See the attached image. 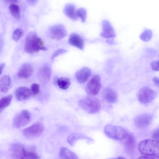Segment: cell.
<instances>
[{
	"label": "cell",
	"instance_id": "obj_3",
	"mask_svg": "<svg viewBox=\"0 0 159 159\" xmlns=\"http://www.w3.org/2000/svg\"><path fill=\"white\" fill-rule=\"evenodd\" d=\"M138 149L142 154L147 155H159V141L146 139L139 144Z\"/></svg>",
	"mask_w": 159,
	"mask_h": 159
},
{
	"label": "cell",
	"instance_id": "obj_15",
	"mask_svg": "<svg viewBox=\"0 0 159 159\" xmlns=\"http://www.w3.org/2000/svg\"><path fill=\"white\" fill-rule=\"evenodd\" d=\"M91 75L90 69L87 67H84L78 71L75 76L78 82L80 84L85 83Z\"/></svg>",
	"mask_w": 159,
	"mask_h": 159
},
{
	"label": "cell",
	"instance_id": "obj_19",
	"mask_svg": "<svg viewBox=\"0 0 159 159\" xmlns=\"http://www.w3.org/2000/svg\"><path fill=\"white\" fill-rule=\"evenodd\" d=\"M11 80L9 75H5L2 76L0 80V90L4 93H7L11 88Z\"/></svg>",
	"mask_w": 159,
	"mask_h": 159
},
{
	"label": "cell",
	"instance_id": "obj_28",
	"mask_svg": "<svg viewBox=\"0 0 159 159\" xmlns=\"http://www.w3.org/2000/svg\"><path fill=\"white\" fill-rule=\"evenodd\" d=\"M24 34L23 30L20 28L16 29L13 32L12 34V39L16 42Z\"/></svg>",
	"mask_w": 159,
	"mask_h": 159
},
{
	"label": "cell",
	"instance_id": "obj_30",
	"mask_svg": "<svg viewBox=\"0 0 159 159\" xmlns=\"http://www.w3.org/2000/svg\"><path fill=\"white\" fill-rule=\"evenodd\" d=\"M67 50L62 48L56 50L52 54L51 57V60L53 61L54 58L59 55L64 54L67 52Z\"/></svg>",
	"mask_w": 159,
	"mask_h": 159
},
{
	"label": "cell",
	"instance_id": "obj_26",
	"mask_svg": "<svg viewBox=\"0 0 159 159\" xmlns=\"http://www.w3.org/2000/svg\"><path fill=\"white\" fill-rule=\"evenodd\" d=\"M12 98V94H9L2 98L0 100V112L1 113L10 104Z\"/></svg>",
	"mask_w": 159,
	"mask_h": 159
},
{
	"label": "cell",
	"instance_id": "obj_36",
	"mask_svg": "<svg viewBox=\"0 0 159 159\" xmlns=\"http://www.w3.org/2000/svg\"><path fill=\"white\" fill-rule=\"evenodd\" d=\"M5 64L4 63H2L0 65V74H1L2 71L4 67Z\"/></svg>",
	"mask_w": 159,
	"mask_h": 159
},
{
	"label": "cell",
	"instance_id": "obj_29",
	"mask_svg": "<svg viewBox=\"0 0 159 159\" xmlns=\"http://www.w3.org/2000/svg\"><path fill=\"white\" fill-rule=\"evenodd\" d=\"M152 32L149 30H147L144 31L140 36V38L143 40L147 41L149 40L152 36Z\"/></svg>",
	"mask_w": 159,
	"mask_h": 159
},
{
	"label": "cell",
	"instance_id": "obj_6",
	"mask_svg": "<svg viewBox=\"0 0 159 159\" xmlns=\"http://www.w3.org/2000/svg\"><path fill=\"white\" fill-rule=\"evenodd\" d=\"M155 92L151 88L144 87L139 91L137 97L138 100L141 103L146 104L151 102L155 98Z\"/></svg>",
	"mask_w": 159,
	"mask_h": 159
},
{
	"label": "cell",
	"instance_id": "obj_11",
	"mask_svg": "<svg viewBox=\"0 0 159 159\" xmlns=\"http://www.w3.org/2000/svg\"><path fill=\"white\" fill-rule=\"evenodd\" d=\"M102 31L100 33L101 37L106 39L114 38L116 36L115 30L110 22L104 20L102 22Z\"/></svg>",
	"mask_w": 159,
	"mask_h": 159
},
{
	"label": "cell",
	"instance_id": "obj_1",
	"mask_svg": "<svg viewBox=\"0 0 159 159\" xmlns=\"http://www.w3.org/2000/svg\"><path fill=\"white\" fill-rule=\"evenodd\" d=\"M44 42L33 31L27 34L25 40V50L27 53L33 54L39 51H46L48 48L44 45Z\"/></svg>",
	"mask_w": 159,
	"mask_h": 159
},
{
	"label": "cell",
	"instance_id": "obj_9",
	"mask_svg": "<svg viewBox=\"0 0 159 159\" xmlns=\"http://www.w3.org/2000/svg\"><path fill=\"white\" fill-rule=\"evenodd\" d=\"M52 73L51 66L48 63L43 65L40 68L38 72V77L43 84H47L50 80Z\"/></svg>",
	"mask_w": 159,
	"mask_h": 159
},
{
	"label": "cell",
	"instance_id": "obj_38",
	"mask_svg": "<svg viewBox=\"0 0 159 159\" xmlns=\"http://www.w3.org/2000/svg\"><path fill=\"white\" fill-rule=\"evenodd\" d=\"M125 159L122 157H119L116 158H112V159Z\"/></svg>",
	"mask_w": 159,
	"mask_h": 159
},
{
	"label": "cell",
	"instance_id": "obj_22",
	"mask_svg": "<svg viewBox=\"0 0 159 159\" xmlns=\"http://www.w3.org/2000/svg\"><path fill=\"white\" fill-rule=\"evenodd\" d=\"M125 145V148L127 152L129 153L133 152L135 147V141L133 135L129 134L126 138Z\"/></svg>",
	"mask_w": 159,
	"mask_h": 159
},
{
	"label": "cell",
	"instance_id": "obj_35",
	"mask_svg": "<svg viewBox=\"0 0 159 159\" xmlns=\"http://www.w3.org/2000/svg\"><path fill=\"white\" fill-rule=\"evenodd\" d=\"M153 80L155 84L159 86V77H154L153 79Z\"/></svg>",
	"mask_w": 159,
	"mask_h": 159
},
{
	"label": "cell",
	"instance_id": "obj_2",
	"mask_svg": "<svg viewBox=\"0 0 159 159\" xmlns=\"http://www.w3.org/2000/svg\"><path fill=\"white\" fill-rule=\"evenodd\" d=\"M78 104L81 108L86 112L94 114L98 112L101 107L99 100L92 96L84 97L80 99Z\"/></svg>",
	"mask_w": 159,
	"mask_h": 159
},
{
	"label": "cell",
	"instance_id": "obj_16",
	"mask_svg": "<svg viewBox=\"0 0 159 159\" xmlns=\"http://www.w3.org/2000/svg\"><path fill=\"white\" fill-rule=\"evenodd\" d=\"M68 43L70 45L83 50L84 49V42L83 39L78 34L73 33L69 37Z\"/></svg>",
	"mask_w": 159,
	"mask_h": 159
},
{
	"label": "cell",
	"instance_id": "obj_34",
	"mask_svg": "<svg viewBox=\"0 0 159 159\" xmlns=\"http://www.w3.org/2000/svg\"><path fill=\"white\" fill-rule=\"evenodd\" d=\"M152 137L156 139H159V129L155 130L152 134Z\"/></svg>",
	"mask_w": 159,
	"mask_h": 159
},
{
	"label": "cell",
	"instance_id": "obj_8",
	"mask_svg": "<svg viewBox=\"0 0 159 159\" xmlns=\"http://www.w3.org/2000/svg\"><path fill=\"white\" fill-rule=\"evenodd\" d=\"M44 129L42 124L36 123L24 129L23 134L27 138H34L39 136L43 131Z\"/></svg>",
	"mask_w": 159,
	"mask_h": 159
},
{
	"label": "cell",
	"instance_id": "obj_10",
	"mask_svg": "<svg viewBox=\"0 0 159 159\" xmlns=\"http://www.w3.org/2000/svg\"><path fill=\"white\" fill-rule=\"evenodd\" d=\"M49 31L52 38L56 40H60L67 35V32L65 27L61 24L51 26Z\"/></svg>",
	"mask_w": 159,
	"mask_h": 159
},
{
	"label": "cell",
	"instance_id": "obj_5",
	"mask_svg": "<svg viewBox=\"0 0 159 159\" xmlns=\"http://www.w3.org/2000/svg\"><path fill=\"white\" fill-rule=\"evenodd\" d=\"M102 87L100 76L98 75H94L91 77L87 83L85 91L89 95L93 96L98 93Z\"/></svg>",
	"mask_w": 159,
	"mask_h": 159
},
{
	"label": "cell",
	"instance_id": "obj_25",
	"mask_svg": "<svg viewBox=\"0 0 159 159\" xmlns=\"http://www.w3.org/2000/svg\"><path fill=\"white\" fill-rule=\"evenodd\" d=\"M57 84L60 89L63 90H66L70 85V80L67 77H61L57 80Z\"/></svg>",
	"mask_w": 159,
	"mask_h": 159
},
{
	"label": "cell",
	"instance_id": "obj_37",
	"mask_svg": "<svg viewBox=\"0 0 159 159\" xmlns=\"http://www.w3.org/2000/svg\"><path fill=\"white\" fill-rule=\"evenodd\" d=\"M28 3L30 5H33L35 4L36 3V2L37 1L36 0H28L27 1Z\"/></svg>",
	"mask_w": 159,
	"mask_h": 159
},
{
	"label": "cell",
	"instance_id": "obj_12",
	"mask_svg": "<svg viewBox=\"0 0 159 159\" xmlns=\"http://www.w3.org/2000/svg\"><path fill=\"white\" fill-rule=\"evenodd\" d=\"M152 117L148 114H143L137 116L135 118L134 122L136 127L144 128L147 126L151 123Z\"/></svg>",
	"mask_w": 159,
	"mask_h": 159
},
{
	"label": "cell",
	"instance_id": "obj_4",
	"mask_svg": "<svg viewBox=\"0 0 159 159\" xmlns=\"http://www.w3.org/2000/svg\"><path fill=\"white\" fill-rule=\"evenodd\" d=\"M104 131L105 134L109 137L118 140H122L126 139L129 134L122 128L111 125H106Z\"/></svg>",
	"mask_w": 159,
	"mask_h": 159
},
{
	"label": "cell",
	"instance_id": "obj_20",
	"mask_svg": "<svg viewBox=\"0 0 159 159\" xmlns=\"http://www.w3.org/2000/svg\"><path fill=\"white\" fill-rule=\"evenodd\" d=\"M84 139L91 141H93V140L85 134L80 133H74L70 134L68 136L67 140L69 144L71 146H73L77 140Z\"/></svg>",
	"mask_w": 159,
	"mask_h": 159
},
{
	"label": "cell",
	"instance_id": "obj_13",
	"mask_svg": "<svg viewBox=\"0 0 159 159\" xmlns=\"http://www.w3.org/2000/svg\"><path fill=\"white\" fill-rule=\"evenodd\" d=\"M32 94L31 90L26 87H19L15 91L16 98L18 101L27 100L30 98Z\"/></svg>",
	"mask_w": 159,
	"mask_h": 159
},
{
	"label": "cell",
	"instance_id": "obj_18",
	"mask_svg": "<svg viewBox=\"0 0 159 159\" xmlns=\"http://www.w3.org/2000/svg\"><path fill=\"white\" fill-rule=\"evenodd\" d=\"M33 71V68L32 65L29 63H25L20 67L18 73V75L20 78L27 79L31 76Z\"/></svg>",
	"mask_w": 159,
	"mask_h": 159
},
{
	"label": "cell",
	"instance_id": "obj_14",
	"mask_svg": "<svg viewBox=\"0 0 159 159\" xmlns=\"http://www.w3.org/2000/svg\"><path fill=\"white\" fill-rule=\"evenodd\" d=\"M102 96L105 101L111 103L116 102L118 98L116 93L112 89L109 88H106L103 90Z\"/></svg>",
	"mask_w": 159,
	"mask_h": 159
},
{
	"label": "cell",
	"instance_id": "obj_31",
	"mask_svg": "<svg viewBox=\"0 0 159 159\" xmlns=\"http://www.w3.org/2000/svg\"><path fill=\"white\" fill-rule=\"evenodd\" d=\"M30 88L32 93L33 95H36L39 92L40 86L38 84H32L31 85Z\"/></svg>",
	"mask_w": 159,
	"mask_h": 159
},
{
	"label": "cell",
	"instance_id": "obj_27",
	"mask_svg": "<svg viewBox=\"0 0 159 159\" xmlns=\"http://www.w3.org/2000/svg\"><path fill=\"white\" fill-rule=\"evenodd\" d=\"M77 16L80 18L82 22L83 23L85 22L87 15L86 10L83 7H80L77 10Z\"/></svg>",
	"mask_w": 159,
	"mask_h": 159
},
{
	"label": "cell",
	"instance_id": "obj_33",
	"mask_svg": "<svg viewBox=\"0 0 159 159\" xmlns=\"http://www.w3.org/2000/svg\"><path fill=\"white\" fill-rule=\"evenodd\" d=\"M137 159H159V156L146 155V156L140 157Z\"/></svg>",
	"mask_w": 159,
	"mask_h": 159
},
{
	"label": "cell",
	"instance_id": "obj_7",
	"mask_svg": "<svg viewBox=\"0 0 159 159\" xmlns=\"http://www.w3.org/2000/svg\"><path fill=\"white\" fill-rule=\"evenodd\" d=\"M30 112L26 110L20 112L14 117L13 122V126L16 128L22 127L27 125L30 121Z\"/></svg>",
	"mask_w": 159,
	"mask_h": 159
},
{
	"label": "cell",
	"instance_id": "obj_17",
	"mask_svg": "<svg viewBox=\"0 0 159 159\" xmlns=\"http://www.w3.org/2000/svg\"><path fill=\"white\" fill-rule=\"evenodd\" d=\"M77 10L74 4L69 3L66 4L63 9L64 14L71 20L75 21L78 20L77 14Z\"/></svg>",
	"mask_w": 159,
	"mask_h": 159
},
{
	"label": "cell",
	"instance_id": "obj_21",
	"mask_svg": "<svg viewBox=\"0 0 159 159\" xmlns=\"http://www.w3.org/2000/svg\"><path fill=\"white\" fill-rule=\"evenodd\" d=\"M59 157L60 159H78V156L74 152L64 147L61 149Z\"/></svg>",
	"mask_w": 159,
	"mask_h": 159
},
{
	"label": "cell",
	"instance_id": "obj_23",
	"mask_svg": "<svg viewBox=\"0 0 159 159\" xmlns=\"http://www.w3.org/2000/svg\"><path fill=\"white\" fill-rule=\"evenodd\" d=\"M40 156L35 152L27 150L25 148L19 159H39Z\"/></svg>",
	"mask_w": 159,
	"mask_h": 159
},
{
	"label": "cell",
	"instance_id": "obj_32",
	"mask_svg": "<svg viewBox=\"0 0 159 159\" xmlns=\"http://www.w3.org/2000/svg\"><path fill=\"white\" fill-rule=\"evenodd\" d=\"M152 69L155 71L159 70V60L152 62L151 64Z\"/></svg>",
	"mask_w": 159,
	"mask_h": 159
},
{
	"label": "cell",
	"instance_id": "obj_24",
	"mask_svg": "<svg viewBox=\"0 0 159 159\" xmlns=\"http://www.w3.org/2000/svg\"><path fill=\"white\" fill-rule=\"evenodd\" d=\"M9 10L11 15L15 18L17 20L20 18V8L18 5L14 4H11L9 7Z\"/></svg>",
	"mask_w": 159,
	"mask_h": 159
}]
</instances>
